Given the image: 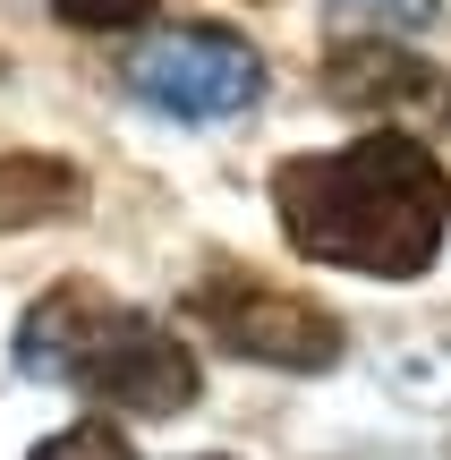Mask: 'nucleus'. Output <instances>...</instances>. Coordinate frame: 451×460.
Here are the masks:
<instances>
[{"label":"nucleus","mask_w":451,"mask_h":460,"mask_svg":"<svg viewBox=\"0 0 451 460\" xmlns=\"http://www.w3.org/2000/svg\"><path fill=\"white\" fill-rule=\"evenodd\" d=\"M273 222L307 264L418 281L451 239V171L418 128H375L273 171Z\"/></svg>","instance_id":"1"},{"label":"nucleus","mask_w":451,"mask_h":460,"mask_svg":"<svg viewBox=\"0 0 451 460\" xmlns=\"http://www.w3.org/2000/svg\"><path fill=\"white\" fill-rule=\"evenodd\" d=\"M17 376L60 384V393H85L94 410L119 418H179L187 401L204 393V367L162 315L111 298L102 281L68 273L17 315Z\"/></svg>","instance_id":"2"},{"label":"nucleus","mask_w":451,"mask_h":460,"mask_svg":"<svg viewBox=\"0 0 451 460\" xmlns=\"http://www.w3.org/2000/svg\"><path fill=\"white\" fill-rule=\"evenodd\" d=\"M187 324L213 349H230L247 367H282V376H333L350 349L333 307H316L307 290L256 273V264H204L187 281Z\"/></svg>","instance_id":"3"},{"label":"nucleus","mask_w":451,"mask_h":460,"mask_svg":"<svg viewBox=\"0 0 451 460\" xmlns=\"http://www.w3.org/2000/svg\"><path fill=\"white\" fill-rule=\"evenodd\" d=\"M128 94L162 119H239L256 94H265V51L230 26H153L145 43L128 51Z\"/></svg>","instance_id":"4"},{"label":"nucleus","mask_w":451,"mask_h":460,"mask_svg":"<svg viewBox=\"0 0 451 460\" xmlns=\"http://www.w3.org/2000/svg\"><path fill=\"white\" fill-rule=\"evenodd\" d=\"M324 102L384 119V128H418V137L451 128V77L418 51H401L392 34H358V43L324 51Z\"/></svg>","instance_id":"5"},{"label":"nucleus","mask_w":451,"mask_h":460,"mask_svg":"<svg viewBox=\"0 0 451 460\" xmlns=\"http://www.w3.org/2000/svg\"><path fill=\"white\" fill-rule=\"evenodd\" d=\"M94 205L77 163L60 154H0V230H43V222H77Z\"/></svg>","instance_id":"6"},{"label":"nucleus","mask_w":451,"mask_h":460,"mask_svg":"<svg viewBox=\"0 0 451 460\" xmlns=\"http://www.w3.org/2000/svg\"><path fill=\"white\" fill-rule=\"evenodd\" d=\"M26 460H136V452H128V435H119L111 418H77V427H60L43 452H26Z\"/></svg>","instance_id":"7"},{"label":"nucleus","mask_w":451,"mask_h":460,"mask_svg":"<svg viewBox=\"0 0 451 460\" xmlns=\"http://www.w3.org/2000/svg\"><path fill=\"white\" fill-rule=\"evenodd\" d=\"M333 9L367 17L375 34H426V26L443 17V0H333Z\"/></svg>","instance_id":"8"},{"label":"nucleus","mask_w":451,"mask_h":460,"mask_svg":"<svg viewBox=\"0 0 451 460\" xmlns=\"http://www.w3.org/2000/svg\"><path fill=\"white\" fill-rule=\"evenodd\" d=\"M51 9H60L68 26H85V34H119V26H145L162 0H51Z\"/></svg>","instance_id":"9"},{"label":"nucleus","mask_w":451,"mask_h":460,"mask_svg":"<svg viewBox=\"0 0 451 460\" xmlns=\"http://www.w3.org/2000/svg\"><path fill=\"white\" fill-rule=\"evenodd\" d=\"M0 77H9V60H0Z\"/></svg>","instance_id":"10"},{"label":"nucleus","mask_w":451,"mask_h":460,"mask_svg":"<svg viewBox=\"0 0 451 460\" xmlns=\"http://www.w3.org/2000/svg\"><path fill=\"white\" fill-rule=\"evenodd\" d=\"M204 460H213V452H204Z\"/></svg>","instance_id":"11"}]
</instances>
